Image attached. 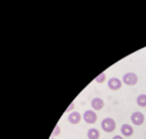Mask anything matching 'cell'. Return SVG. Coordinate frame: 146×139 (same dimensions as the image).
<instances>
[{"mask_svg":"<svg viewBox=\"0 0 146 139\" xmlns=\"http://www.w3.org/2000/svg\"><path fill=\"white\" fill-rule=\"evenodd\" d=\"M137 80H139L137 75L133 74V72H127V74H125L123 77H122V82L125 84V85H127V86L136 85V84H137Z\"/></svg>","mask_w":146,"mask_h":139,"instance_id":"obj_1","label":"cell"},{"mask_svg":"<svg viewBox=\"0 0 146 139\" xmlns=\"http://www.w3.org/2000/svg\"><path fill=\"white\" fill-rule=\"evenodd\" d=\"M101 126L106 133H111L116 129V123H115V120L111 119V118H106V119L102 120Z\"/></svg>","mask_w":146,"mask_h":139,"instance_id":"obj_2","label":"cell"},{"mask_svg":"<svg viewBox=\"0 0 146 139\" xmlns=\"http://www.w3.org/2000/svg\"><path fill=\"white\" fill-rule=\"evenodd\" d=\"M83 120L88 124H95L97 122V114L93 110H87L83 114Z\"/></svg>","mask_w":146,"mask_h":139,"instance_id":"obj_3","label":"cell"},{"mask_svg":"<svg viewBox=\"0 0 146 139\" xmlns=\"http://www.w3.org/2000/svg\"><path fill=\"white\" fill-rule=\"evenodd\" d=\"M131 122L133 123V125H141V124H144L145 122V116L142 113H140V111H136V113H133L131 115Z\"/></svg>","mask_w":146,"mask_h":139,"instance_id":"obj_4","label":"cell"},{"mask_svg":"<svg viewBox=\"0 0 146 139\" xmlns=\"http://www.w3.org/2000/svg\"><path fill=\"white\" fill-rule=\"evenodd\" d=\"M121 86H122V81H121L120 78L112 77V78H110V80H108V87L111 90H113V91H117V90H120Z\"/></svg>","mask_w":146,"mask_h":139,"instance_id":"obj_5","label":"cell"},{"mask_svg":"<svg viewBox=\"0 0 146 139\" xmlns=\"http://www.w3.org/2000/svg\"><path fill=\"white\" fill-rule=\"evenodd\" d=\"M81 119H82V116L78 111H73V113H71L68 115V122L71 124H78L81 122Z\"/></svg>","mask_w":146,"mask_h":139,"instance_id":"obj_6","label":"cell"},{"mask_svg":"<svg viewBox=\"0 0 146 139\" xmlns=\"http://www.w3.org/2000/svg\"><path fill=\"white\" fill-rule=\"evenodd\" d=\"M91 106H92L95 110H101V109L105 106V102L101 98H95L92 101H91Z\"/></svg>","mask_w":146,"mask_h":139,"instance_id":"obj_7","label":"cell"},{"mask_svg":"<svg viewBox=\"0 0 146 139\" xmlns=\"http://www.w3.org/2000/svg\"><path fill=\"white\" fill-rule=\"evenodd\" d=\"M121 133L123 134V137H130V135L133 134V128L129 124H123L121 126Z\"/></svg>","mask_w":146,"mask_h":139,"instance_id":"obj_8","label":"cell"},{"mask_svg":"<svg viewBox=\"0 0 146 139\" xmlns=\"http://www.w3.org/2000/svg\"><path fill=\"white\" fill-rule=\"evenodd\" d=\"M87 138L88 139H98L100 138V132L96 128H91L87 132Z\"/></svg>","mask_w":146,"mask_h":139,"instance_id":"obj_9","label":"cell"},{"mask_svg":"<svg viewBox=\"0 0 146 139\" xmlns=\"http://www.w3.org/2000/svg\"><path fill=\"white\" fill-rule=\"evenodd\" d=\"M136 102H137V105H139L140 108H146V95H145V94H142V95H139Z\"/></svg>","mask_w":146,"mask_h":139,"instance_id":"obj_10","label":"cell"},{"mask_svg":"<svg viewBox=\"0 0 146 139\" xmlns=\"http://www.w3.org/2000/svg\"><path fill=\"white\" fill-rule=\"evenodd\" d=\"M105 80H106V74H105V72H102V74H100L98 76L96 77V82H98V84L105 82Z\"/></svg>","mask_w":146,"mask_h":139,"instance_id":"obj_11","label":"cell"},{"mask_svg":"<svg viewBox=\"0 0 146 139\" xmlns=\"http://www.w3.org/2000/svg\"><path fill=\"white\" fill-rule=\"evenodd\" d=\"M59 132H60V128H59V125H56V128H54V130L53 133H52V137H57V135L59 134Z\"/></svg>","mask_w":146,"mask_h":139,"instance_id":"obj_12","label":"cell"},{"mask_svg":"<svg viewBox=\"0 0 146 139\" xmlns=\"http://www.w3.org/2000/svg\"><path fill=\"white\" fill-rule=\"evenodd\" d=\"M73 108H74V102H71V105H69V108L67 109V111H68V113H69V111H72Z\"/></svg>","mask_w":146,"mask_h":139,"instance_id":"obj_13","label":"cell"},{"mask_svg":"<svg viewBox=\"0 0 146 139\" xmlns=\"http://www.w3.org/2000/svg\"><path fill=\"white\" fill-rule=\"evenodd\" d=\"M112 139H123V138L121 137V135H115V137L112 138Z\"/></svg>","mask_w":146,"mask_h":139,"instance_id":"obj_14","label":"cell"},{"mask_svg":"<svg viewBox=\"0 0 146 139\" xmlns=\"http://www.w3.org/2000/svg\"><path fill=\"white\" fill-rule=\"evenodd\" d=\"M49 139H54V138H53V137H52V138H49Z\"/></svg>","mask_w":146,"mask_h":139,"instance_id":"obj_15","label":"cell"},{"mask_svg":"<svg viewBox=\"0 0 146 139\" xmlns=\"http://www.w3.org/2000/svg\"><path fill=\"white\" fill-rule=\"evenodd\" d=\"M145 139H146V138H145Z\"/></svg>","mask_w":146,"mask_h":139,"instance_id":"obj_16","label":"cell"}]
</instances>
